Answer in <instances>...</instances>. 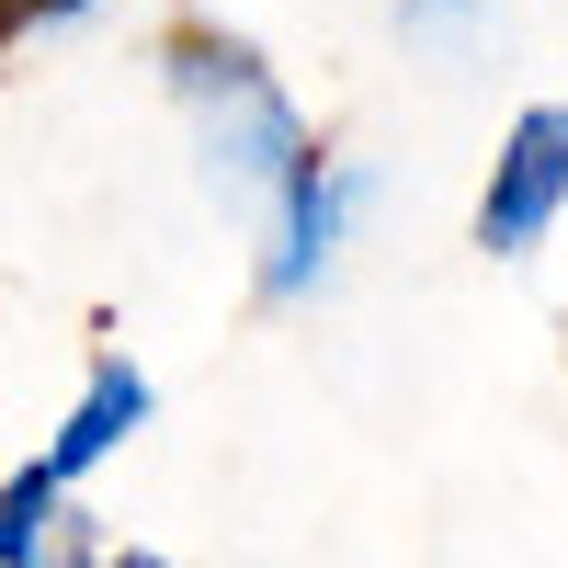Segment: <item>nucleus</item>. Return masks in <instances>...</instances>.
I'll return each mask as SVG.
<instances>
[{"instance_id":"nucleus-8","label":"nucleus","mask_w":568,"mask_h":568,"mask_svg":"<svg viewBox=\"0 0 568 568\" xmlns=\"http://www.w3.org/2000/svg\"><path fill=\"white\" fill-rule=\"evenodd\" d=\"M398 12H409L420 34H444V23H466V12H478V0H398Z\"/></svg>"},{"instance_id":"nucleus-5","label":"nucleus","mask_w":568,"mask_h":568,"mask_svg":"<svg viewBox=\"0 0 568 568\" xmlns=\"http://www.w3.org/2000/svg\"><path fill=\"white\" fill-rule=\"evenodd\" d=\"M69 535H80V500L69 478H45V455L0 478V568H69Z\"/></svg>"},{"instance_id":"nucleus-4","label":"nucleus","mask_w":568,"mask_h":568,"mask_svg":"<svg viewBox=\"0 0 568 568\" xmlns=\"http://www.w3.org/2000/svg\"><path fill=\"white\" fill-rule=\"evenodd\" d=\"M149 409H160V387L136 375L125 353H91V375H80V398H69V420H58V444H45V478H91L103 455H125L136 433H149Z\"/></svg>"},{"instance_id":"nucleus-7","label":"nucleus","mask_w":568,"mask_h":568,"mask_svg":"<svg viewBox=\"0 0 568 568\" xmlns=\"http://www.w3.org/2000/svg\"><path fill=\"white\" fill-rule=\"evenodd\" d=\"M69 568H194V557H160V546H103V535H69Z\"/></svg>"},{"instance_id":"nucleus-2","label":"nucleus","mask_w":568,"mask_h":568,"mask_svg":"<svg viewBox=\"0 0 568 568\" xmlns=\"http://www.w3.org/2000/svg\"><path fill=\"white\" fill-rule=\"evenodd\" d=\"M364 205H375L364 160L307 149V160H296V182H284V194L262 205V296H273V307H307L318 284L342 273V251H353Z\"/></svg>"},{"instance_id":"nucleus-3","label":"nucleus","mask_w":568,"mask_h":568,"mask_svg":"<svg viewBox=\"0 0 568 568\" xmlns=\"http://www.w3.org/2000/svg\"><path fill=\"white\" fill-rule=\"evenodd\" d=\"M557 216H568V103H524L500 125L489 182H478V251L489 262H535Z\"/></svg>"},{"instance_id":"nucleus-1","label":"nucleus","mask_w":568,"mask_h":568,"mask_svg":"<svg viewBox=\"0 0 568 568\" xmlns=\"http://www.w3.org/2000/svg\"><path fill=\"white\" fill-rule=\"evenodd\" d=\"M160 80H171V103H182V125H194V160H205V182L240 216H262L284 182H296V160L318 149L307 136V114L284 103V80H273V58L251 34H227V23H182L171 45H160Z\"/></svg>"},{"instance_id":"nucleus-6","label":"nucleus","mask_w":568,"mask_h":568,"mask_svg":"<svg viewBox=\"0 0 568 568\" xmlns=\"http://www.w3.org/2000/svg\"><path fill=\"white\" fill-rule=\"evenodd\" d=\"M103 0H0V45H23V34H69V23H91Z\"/></svg>"}]
</instances>
